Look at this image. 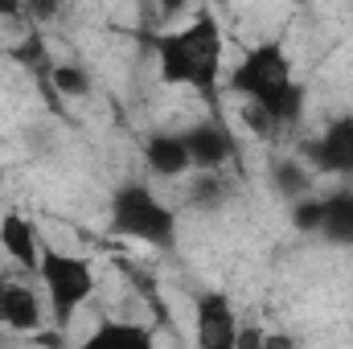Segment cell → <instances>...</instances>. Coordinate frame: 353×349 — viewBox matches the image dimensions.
Instances as JSON below:
<instances>
[{"label":"cell","mask_w":353,"mask_h":349,"mask_svg":"<svg viewBox=\"0 0 353 349\" xmlns=\"http://www.w3.org/2000/svg\"><path fill=\"white\" fill-rule=\"evenodd\" d=\"M152 58L165 87H193L210 94L226 66V37L218 17L210 8H197L185 17V25H169L152 37Z\"/></svg>","instance_id":"6da1fadb"},{"label":"cell","mask_w":353,"mask_h":349,"mask_svg":"<svg viewBox=\"0 0 353 349\" xmlns=\"http://www.w3.org/2000/svg\"><path fill=\"white\" fill-rule=\"evenodd\" d=\"M226 87L234 90L239 99H247L251 107L267 111L275 119V128H296L308 103V90L296 83L292 74V58L283 54L279 41H259L251 46L239 66L230 70Z\"/></svg>","instance_id":"7a4b0ae2"},{"label":"cell","mask_w":353,"mask_h":349,"mask_svg":"<svg viewBox=\"0 0 353 349\" xmlns=\"http://www.w3.org/2000/svg\"><path fill=\"white\" fill-rule=\"evenodd\" d=\"M37 283H41V296H46V308H50V321L58 329H66L74 321V312H83L99 288V275H94V263L87 255H74V251H62V247H41V263H37Z\"/></svg>","instance_id":"3957f363"},{"label":"cell","mask_w":353,"mask_h":349,"mask_svg":"<svg viewBox=\"0 0 353 349\" xmlns=\"http://www.w3.org/2000/svg\"><path fill=\"white\" fill-rule=\"evenodd\" d=\"M107 218H111V230L123 235V239H136L144 247H173L176 243V214L144 185V181H123L115 185L111 193V206H107Z\"/></svg>","instance_id":"277c9868"},{"label":"cell","mask_w":353,"mask_h":349,"mask_svg":"<svg viewBox=\"0 0 353 349\" xmlns=\"http://www.w3.org/2000/svg\"><path fill=\"white\" fill-rule=\"evenodd\" d=\"M193 341L201 349H239V312L226 292L193 296Z\"/></svg>","instance_id":"5b68a950"},{"label":"cell","mask_w":353,"mask_h":349,"mask_svg":"<svg viewBox=\"0 0 353 349\" xmlns=\"http://www.w3.org/2000/svg\"><path fill=\"white\" fill-rule=\"evenodd\" d=\"M308 161L316 173L329 177H353V115H341L333 119L308 148Z\"/></svg>","instance_id":"8992f818"},{"label":"cell","mask_w":353,"mask_h":349,"mask_svg":"<svg viewBox=\"0 0 353 349\" xmlns=\"http://www.w3.org/2000/svg\"><path fill=\"white\" fill-rule=\"evenodd\" d=\"M41 321H46L41 292L33 283L4 279L0 283V325H8L12 333H33V329H41Z\"/></svg>","instance_id":"52a82bcc"},{"label":"cell","mask_w":353,"mask_h":349,"mask_svg":"<svg viewBox=\"0 0 353 349\" xmlns=\"http://www.w3.org/2000/svg\"><path fill=\"white\" fill-rule=\"evenodd\" d=\"M185 144H189V157H193V169H222L230 157H234V140L222 123L205 119V123H193V128H181Z\"/></svg>","instance_id":"ba28073f"},{"label":"cell","mask_w":353,"mask_h":349,"mask_svg":"<svg viewBox=\"0 0 353 349\" xmlns=\"http://www.w3.org/2000/svg\"><path fill=\"white\" fill-rule=\"evenodd\" d=\"M0 251L17 263L21 271H37V263H41V239H37V226H33L25 214H17V210L0 214Z\"/></svg>","instance_id":"9c48e42d"},{"label":"cell","mask_w":353,"mask_h":349,"mask_svg":"<svg viewBox=\"0 0 353 349\" xmlns=\"http://www.w3.org/2000/svg\"><path fill=\"white\" fill-rule=\"evenodd\" d=\"M144 165L165 181H176V177L193 173V157H189V144L181 132H152L144 140Z\"/></svg>","instance_id":"30bf717a"},{"label":"cell","mask_w":353,"mask_h":349,"mask_svg":"<svg viewBox=\"0 0 353 349\" xmlns=\"http://www.w3.org/2000/svg\"><path fill=\"white\" fill-rule=\"evenodd\" d=\"M321 239L333 247H353V189H337L325 197Z\"/></svg>","instance_id":"8fae6325"},{"label":"cell","mask_w":353,"mask_h":349,"mask_svg":"<svg viewBox=\"0 0 353 349\" xmlns=\"http://www.w3.org/2000/svg\"><path fill=\"white\" fill-rule=\"evenodd\" d=\"M90 349H148L152 346V329L140 321H103L87 337Z\"/></svg>","instance_id":"7c38bea8"},{"label":"cell","mask_w":353,"mask_h":349,"mask_svg":"<svg viewBox=\"0 0 353 349\" xmlns=\"http://www.w3.org/2000/svg\"><path fill=\"white\" fill-rule=\"evenodd\" d=\"M271 181H275V189H279L283 197H292V201L312 189V173H308L300 161H292V157H279V161L271 165Z\"/></svg>","instance_id":"4fadbf2b"},{"label":"cell","mask_w":353,"mask_h":349,"mask_svg":"<svg viewBox=\"0 0 353 349\" xmlns=\"http://www.w3.org/2000/svg\"><path fill=\"white\" fill-rule=\"evenodd\" d=\"M50 87L58 90V94H66V99H87L90 94V74L83 66H74V62H62V66H54L50 70Z\"/></svg>","instance_id":"5bb4252c"},{"label":"cell","mask_w":353,"mask_h":349,"mask_svg":"<svg viewBox=\"0 0 353 349\" xmlns=\"http://www.w3.org/2000/svg\"><path fill=\"white\" fill-rule=\"evenodd\" d=\"M226 197H230V185L218 177V169H201V177L193 181V206H201V210H218Z\"/></svg>","instance_id":"9a60e30c"},{"label":"cell","mask_w":353,"mask_h":349,"mask_svg":"<svg viewBox=\"0 0 353 349\" xmlns=\"http://www.w3.org/2000/svg\"><path fill=\"white\" fill-rule=\"evenodd\" d=\"M321 218H325V197L304 193V197L292 201V226L300 235H321Z\"/></svg>","instance_id":"2e32d148"},{"label":"cell","mask_w":353,"mask_h":349,"mask_svg":"<svg viewBox=\"0 0 353 349\" xmlns=\"http://www.w3.org/2000/svg\"><path fill=\"white\" fill-rule=\"evenodd\" d=\"M25 12L33 21H54L62 12V0H25Z\"/></svg>","instance_id":"e0dca14e"},{"label":"cell","mask_w":353,"mask_h":349,"mask_svg":"<svg viewBox=\"0 0 353 349\" xmlns=\"http://www.w3.org/2000/svg\"><path fill=\"white\" fill-rule=\"evenodd\" d=\"M185 8H189V0H157V12H161V21H176Z\"/></svg>","instance_id":"ac0fdd59"},{"label":"cell","mask_w":353,"mask_h":349,"mask_svg":"<svg viewBox=\"0 0 353 349\" xmlns=\"http://www.w3.org/2000/svg\"><path fill=\"white\" fill-rule=\"evenodd\" d=\"M25 17V0H0V21H17Z\"/></svg>","instance_id":"d6986e66"}]
</instances>
